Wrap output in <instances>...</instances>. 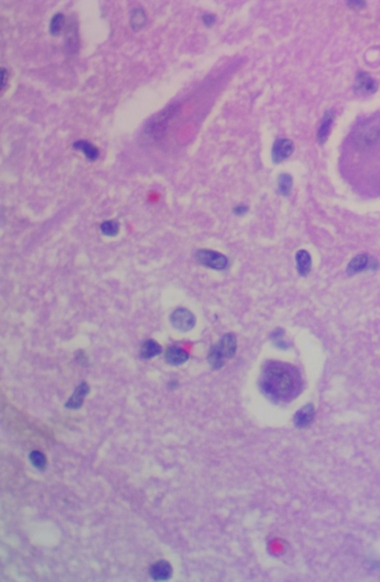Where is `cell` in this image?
I'll list each match as a JSON object with an SVG mask.
<instances>
[{"instance_id": "cell-22", "label": "cell", "mask_w": 380, "mask_h": 582, "mask_svg": "<svg viewBox=\"0 0 380 582\" xmlns=\"http://www.w3.org/2000/svg\"><path fill=\"white\" fill-rule=\"evenodd\" d=\"M100 229L104 235L114 237L118 232L119 225L116 221H107L102 223Z\"/></svg>"}, {"instance_id": "cell-8", "label": "cell", "mask_w": 380, "mask_h": 582, "mask_svg": "<svg viewBox=\"0 0 380 582\" xmlns=\"http://www.w3.org/2000/svg\"><path fill=\"white\" fill-rule=\"evenodd\" d=\"M315 409L313 405H305L295 414V425H296V427L299 428L307 427L313 421Z\"/></svg>"}, {"instance_id": "cell-3", "label": "cell", "mask_w": 380, "mask_h": 582, "mask_svg": "<svg viewBox=\"0 0 380 582\" xmlns=\"http://www.w3.org/2000/svg\"><path fill=\"white\" fill-rule=\"evenodd\" d=\"M179 104H173L158 113L147 126L146 132L154 139H161L165 136L170 121L178 114Z\"/></svg>"}, {"instance_id": "cell-4", "label": "cell", "mask_w": 380, "mask_h": 582, "mask_svg": "<svg viewBox=\"0 0 380 582\" xmlns=\"http://www.w3.org/2000/svg\"><path fill=\"white\" fill-rule=\"evenodd\" d=\"M195 259L204 266L218 271L224 270L228 265L227 258L221 253L211 250H198L195 253Z\"/></svg>"}, {"instance_id": "cell-19", "label": "cell", "mask_w": 380, "mask_h": 582, "mask_svg": "<svg viewBox=\"0 0 380 582\" xmlns=\"http://www.w3.org/2000/svg\"><path fill=\"white\" fill-rule=\"evenodd\" d=\"M147 16L142 9H135L132 11L130 25L134 31H139L145 26Z\"/></svg>"}, {"instance_id": "cell-1", "label": "cell", "mask_w": 380, "mask_h": 582, "mask_svg": "<svg viewBox=\"0 0 380 582\" xmlns=\"http://www.w3.org/2000/svg\"><path fill=\"white\" fill-rule=\"evenodd\" d=\"M294 386L292 372L279 365L268 366L261 381L263 393L275 401L288 397L294 391Z\"/></svg>"}, {"instance_id": "cell-6", "label": "cell", "mask_w": 380, "mask_h": 582, "mask_svg": "<svg viewBox=\"0 0 380 582\" xmlns=\"http://www.w3.org/2000/svg\"><path fill=\"white\" fill-rule=\"evenodd\" d=\"M294 144L288 138L278 139L272 148V160L275 164L283 162L291 156L294 152Z\"/></svg>"}, {"instance_id": "cell-24", "label": "cell", "mask_w": 380, "mask_h": 582, "mask_svg": "<svg viewBox=\"0 0 380 582\" xmlns=\"http://www.w3.org/2000/svg\"><path fill=\"white\" fill-rule=\"evenodd\" d=\"M202 20L203 22H204V25H205L206 26H208V27H211V26H213L215 23V17H214V15H210V14L204 15V16H203Z\"/></svg>"}, {"instance_id": "cell-25", "label": "cell", "mask_w": 380, "mask_h": 582, "mask_svg": "<svg viewBox=\"0 0 380 582\" xmlns=\"http://www.w3.org/2000/svg\"><path fill=\"white\" fill-rule=\"evenodd\" d=\"M248 209H248L247 206L244 205V204H239L234 208V213L236 214L237 215H243L247 212Z\"/></svg>"}, {"instance_id": "cell-21", "label": "cell", "mask_w": 380, "mask_h": 582, "mask_svg": "<svg viewBox=\"0 0 380 582\" xmlns=\"http://www.w3.org/2000/svg\"><path fill=\"white\" fill-rule=\"evenodd\" d=\"M29 457H30L31 462L36 468L40 470H43L46 468L47 460H46V456L43 453L39 451H33L31 453Z\"/></svg>"}, {"instance_id": "cell-15", "label": "cell", "mask_w": 380, "mask_h": 582, "mask_svg": "<svg viewBox=\"0 0 380 582\" xmlns=\"http://www.w3.org/2000/svg\"><path fill=\"white\" fill-rule=\"evenodd\" d=\"M333 119H334V114L332 111H328L325 113V116L322 119L320 128L318 132V140L320 144H324L328 139L330 130H331V126L333 124Z\"/></svg>"}, {"instance_id": "cell-14", "label": "cell", "mask_w": 380, "mask_h": 582, "mask_svg": "<svg viewBox=\"0 0 380 582\" xmlns=\"http://www.w3.org/2000/svg\"><path fill=\"white\" fill-rule=\"evenodd\" d=\"M74 148L75 150H80L83 152L85 156L88 158L89 161H95L99 157V150L95 146L93 145L91 143L88 142L87 141H77L74 144Z\"/></svg>"}, {"instance_id": "cell-2", "label": "cell", "mask_w": 380, "mask_h": 582, "mask_svg": "<svg viewBox=\"0 0 380 582\" xmlns=\"http://www.w3.org/2000/svg\"><path fill=\"white\" fill-rule=\"evenodd\" d=\"M237 350V339L235 334L226 333L216 344L209 349L207 360L212 369H221L226 360L232 359Z\"/></svg>"}, {"instance_id": "cell-17", "label": "cell", "mask_w": 380, "mask_h": 582, "mask_svg": "<svg viewBox=\"0 0 380 582\" xmlns=\"http://www.w3.org/2000/svg\"><path fill=\"white\" fill-rule=\"evenodd\" d=\"M66 47L71 53L76 52L79 48L78 36L75 23H69L66 33Z\"/></svg>"}, {"instance_id": "cell-13", "label": "cell", "mask_w": 380, "mask_h": 582, "mask_svg": "<svg viewBox=\"0 0 380 582\" xmlns=\"http://www.w3.org/2000/svg\"><path fill=\"white\" fill-rule=\"evenodd\" d=\"M162 352V347L159 343L153 339L145 341L141 346L140 355L143 359L148 360L158 356Z\"/></svg>"}, {"instance_id": "cell-16", "label": "cell", "mask_w": 380, "mask_h": 582, "mask_svg": "<svg viewBox=\"0 0 380 582\" xmlns=\"http://www.w3.org/2000/svg\"><path fill=\"white\" fill-rule=\"evenodd\" d=\"M368 264V257L365 254H359L349 262L347 272L349 275H353L362 272Z\"/></svg>"}, {"instance_id": "cell-23", "label": "cell", "mask_w": 380, "mask_h": 582, "mask_svg": "<svg viewBox=\"0 0 380 582\" xmlns=\"http://www.w3.org/2000/svg\"><path fill=\"white\" fill-rule=\"evenodd\" d=\"M9 80V71L5 68H1V91L4 89Z\"/></svg>"}, {"instance_id": "cell-5", "label": "cell", "mask_w": 380, "mask_h": 582, "mask_svg": "<svg viewBox=\"0 0 380 582\" xmlns=\"http://www.w3.org/2000/svg\"><path fill=\"white\" fill-rule=\"evenodd\" d=\"M170 321L175 328L183 332L192 330L196 322L193 313L186 308L175 310L170 316Z\"/></svg>"}, {"instance_id": "cell-18", "label": "cell", "mask_w": 380, "mask_h": 582, "mask_svg": "<svg viewBox=\"0 0 380 582\" xmlns=\"http://www.w3.org/2000/svg\"><path fill=\"white\" fill-rule=\"evenodd\" d=\"M278 189L283 196L291 195L293 189V178L290 174L282 173L278 178Z\"/></svg>"}, {"instance_id": "cell-12", "label": "cell", "mask_w": 380, "mask_h": 582, "mask_svg": "<svg viewBox=\"0 0 380 582\" xmlns=\"http://www.w3.org/2000/svg\"><path fill=\"white\" fill-rule=\"evenodd\" d=\"M296 261L299 274L302 276H308L312 268V259L309 253L305 250L298 251L296 255Z\"/></svg>"}, {"instance_id": "cell-10", "label": "cell", "mask_w": 380, "mask_h": 582, "mask_svg": "<svg viewBox=\"0 0 380 582\" xmlns=\"http://www.w3.org/2000/svg\"><path fill=\"white\" fill-rule=\"evenodd\" d=\"M166 361L172 366L184 364L189 359V355L185 350L177 346H172L166 350Z\"/></svg>"}, {"instance_id": "cell-7", "label": "cell", "mask_w": 380, "mask_h": 582, "mask_svg": "<svg viewBox=\"0 0 380 582\" xmlns=\"http://www.w3.org/2000/svg\"><path fill=\"white\" fill-rule=\"evenodd\" d=\"M377 83L365 72H361L356 76L355 89L359 94H373L377 89Z\"/></svg>"}, {"instance_id": "cell-20", "label": "cell", "mask_w": 380, "mask_h": 582, "mask_svg": "<svg viewBox=\"0 0 380 582\" xmlns=\"http://www.w3.org/2000/svg\"><path fill=\"white\" fill-rule=\"evenodd\" d=\"M64 15L61 13L56 14L53 16L50 23V32L53 36H58L61 33L62 30L65 26Z\"/></svg>"}, {"instance_id": "cell-9", "label": "cell", "mask_w": 380, "mask_h": 582, "mask_svg": "<svg viewBox=\"0 0 380 582\" xmlns=\"http://www.w3.org/2000/svg\"><path fill=\"white\" fill-rule=\"evenodd\" d=\"M89 391V386H88L86 383L83 382V383H80L76 388L74 394L70 397L67 403H66V407L70 409H77L81 407L83 401H84V398L86 397L87 394H88Z\"/></svg>"}, {"instance_id": "cell-11", "label": "cell", "mask_w": 380, "mask_h": 582, "mask_svg": "<svg viewBox=\"0 0 380 582\" xmlns=\"http://www.w3.org/2000/svg\"><path fill=\"white\" fill-rule=\"evenodd\" d=\"M173 569L170 563L159 561L155 563L150 569V575L156 581H166L171 577Z\"/></svg>"}]
</instances>
